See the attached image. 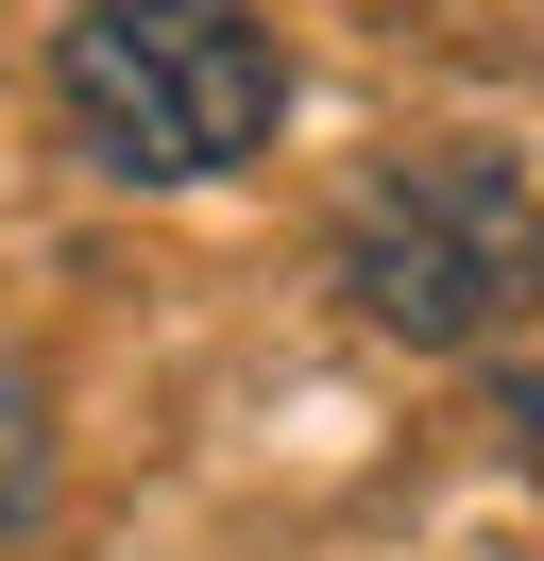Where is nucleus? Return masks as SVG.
<instances>
[{"instance_id": "obj_1", "label": "nucleus", "mask_w": 544, "mask_h": 561, "mask_svg": "<svg viewBox=\"0 0 544 561\" xmlns=\"http://www.w3.org/2000/svg\"><path fill=\"white\" fill-rule=\"evenodd\" d=\"M52 103L68 153L120 187H222L272 153L290 119V51H272L256 0H86L52 35Z\"/></svg>"}, {"instance_id": "obj_2", "label": "nucleus", "mask_w": 544, "mask_h": 561, "mask_svg": "<svg viewBox=\"0 0 544 561\" xmlns=\"http://www.w3.org/2000/svg\"><path fill=\"white\" fill-rule=\"evenodd\" d=\"M340 289H358V323H392V341H426V357L510 341V323L544 307V187L510 171V153H476V137L392 153V171L340 205Z\"/></svg>"}, {"instance_id": "obj_3", "label": "nucleus", "mask_w": 544, "mask_h": 561, "mask_svg": "<svg viewBox=\"0 0 544 561\" xmlns=\"http://www.w3.org/2000/svg\"><path fill=\"white\" fill-rule=\"evenodd\" d=\"M34 493H52V391H34V357H0V545L34 527Z\"/></svg>"}, {"instance_id": "obj_4", "label": "nucleus", "mask_w": 544, "mask_h": 561, "mask_svg": "<svg viewBox=\"0 0 544 561\" xmlns=\"http://www.w3.org/2000/svg\"><path fill=\"white\" fill-rule=\"evenodd\" d=\"M494 425H510V459L544 477V375H510V409H494Z\"/></svg>"}]
</instances>
